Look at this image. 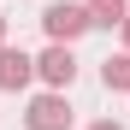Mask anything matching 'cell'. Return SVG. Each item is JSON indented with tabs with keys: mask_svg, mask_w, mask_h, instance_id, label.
Returning <instances> with one entry per match:
<instances>
[{
	"mask_svg": "<svg viewBox=\"0 0 130 130\" xmlns=\"http://www.w3.org/2000/svg\"><path fill=\"white\" fill-rule=\"evenodd\" d=\"M41 30H47V41H77L95 24H89V6H83V0H53V6L41 12Z\"/></svg>",
	"mask_w": 130,
	"mask_h": 130,
	"instance_id": "6da1fadb",
	"label": "cell"
},
{
	"mask_svg": "<svg viewBox=\"0 0 130 130\" xmlns=\"http://www.w3.org/2000/svg\"><path fill=\"white\" fill-rule=\"evenodd\" d=\"M36 77L47 83V89H71V83H77V53H71V41H47V53H36Z\"/></svg>",
	"mask_w": 130,
	"mask_h": 130,
	"instance_id": "7a4b0ae2",
	"label": "cell"
},
{
	"mask_svg": "<svg viewBox=\"0 0 130 130\" xmlns=\"http://www.w3.org/2000/svg\"><path fill=\"white\" fill-rule=\"evenodd\" d=\"M24 124H30V130H71V101H65V89L36 95L30 112H24Z\"/></svg>",
	"mask_w": 130,
	"mask_h": 130,
	"instance_id": "3957f363",
	"label": "cell"
},
{
	"mask_svg": "<svg viewBox=\"0 0 130 130\" xmlns=\"http://www.w3.org/2000/svg\"><path fill=\"white\" fill-rule=\"evenodd\" d=\"M30 83H36V59L24 47H6V41H0V89L18 95V89H30Z\"/></svg>",
	"mask_w": 130,
	"mask_h": 130,
	"instance_id": "277c9868",
	"label": "cell"
},
{
	"mask_svg": "<svg viewBox=\"0 0 130 130\" xmlns=\"http://www.w3.org/2000/svg\"><path fill=\"white\" fill-rule=\"evenodd\" d=\"M101 83H106V89H118V95H130V47L101 59Z\"/></svg>",
	"mask_w": 130,
	"mask_h": 130,
	"instance_id": "5b68a950",
	"label": "cell"
},
{
	"mask_svg": "<svg viewBox=\"0 0 130 130\" xmlns=\"http://www.w3.org/2000/svg\"><path fill=\"white\" fill-rule=\"evenodd\" d=\"M83 6H89V24H106V30H118V18L130 12L124 0H83Z\"/></svg>",
	"mask_w": 130,
	"mask_h": 130,
	"instance_id": "8992f818",
	"label": "cell"
},
{
	"mask_svg": "<svg viewBox=\"0 0 130 130\" xmlns=\"http://www.w3.org/2000/svg\"><path fill=\"white\" fill-rule=\"evenodd\" d=\"M118 30H124V47H130V12H124V18H118Z\"/></svg>",
	"mask_w": 130,
	"mask_h": 130,
	"instance_id": "52a82bcc",
	"label": "cell"
},
{
	"mask_svg": "<svg viewBox=\"0 0 130 130\" xmlns=\"http://www.w3.org/2000/svg\"><path fill=\"white\" fill-rule=\"evenodd\" d=\"M89 130H124V124H112V118H101V124H89Z\"/></svg>",
	"mask_w": 130,
	"mask_h": 130,
	"instance_id": "ba28073f",
	"label": "cell"
},
{
	"mask_svg": "<svg viewBox=\"0 0 130 130\" xmlns=\"http://www.w3.org/2000/svg\"><path fill=\"white\" fill-rule=\"evenodd\" d=\"M0 41H6V12H0Z\"/></svg>",
	"mask_w": 130,
	"mask_h": 130,
	"instance_id": "9c48e42d",
	"label": "cell"
}]
</instances>
